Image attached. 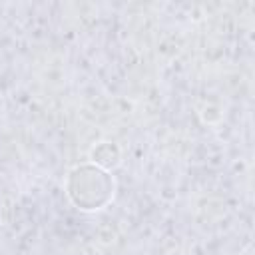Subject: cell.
I'll return each mask as SVG.
<instances>
[{"label": "cell", "instance_id": "6da1fadb", "mask_svg": "<svg viewBox=\"0 0 255 255\" xmlns=\"http://www.w3.org/2000/svg\"><path fill=\"white\" fill-rule=\"evenodd\" d=\"M66 195L80 211H98L104 209L116 195L114 175L88 161L72 167L66 177Z\"/></svg>", "mask_w": 255, "mask_h": 255}, {"label": "cell", "instance_id": "7a4b0ae2", "mask_svg": "<svg viewBox=\"0 0 255 255\" xmlns=\"http://www.w3.org/2000/svg\"><path fill=\"white\" fill-rule=\"evenodd\" d=\"M120 157H122V151H120V147L116 145V143H112V141H102V143H98L96 147H92V151H90V159H92V163H96V165H100V167H104V169H112V167H116V165H120Z\"/></svg>", "mask_w": 255, "mask_h": 255}]
</instances>
